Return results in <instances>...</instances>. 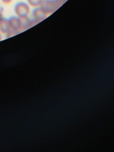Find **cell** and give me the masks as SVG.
Wrapping results in <instances>:
<instances>
[{"instance_id":"obj_1","label":"cell","mask_w":114,"mask_h":152,"mask_svg":"<svg viewBox=\"0 0 114 152\" xmlns=\"http://www.w3.org/2000/svg\"><path fill=\"white\" fill-rule=\"evenodd\" d=\"M14 11L16 16L21 19H25L30 15L31 7L27 2L19 1L15 5Z\"/></svg>"},{"instance_id":"obj_2","label":"cell","mask_w":114,"mask_h":152,"mask_svg":"<svg viewBox=\"0 0 114 152\" xmlns=\"http://www.w3.org/2000/svg\"><path fill=\"white\" fill-rule=\"evenodd\" d=\"M61 6L57 0H43L41 7L49 16L56 12Z\"/></svg>"},{"instance_id":"obj_3","label":"cell","mask_w":114,"mask_h":152,"mask_svg":"<svg viewBox=\"0 0 114 152\" xmlns=\"http://www.w3.org/2000/svg\"><path fill=\"white\" fill-rule=\"evenodd\" d=\"M8 21L11 32L14 35L22 32V22L21 19L16 16H13L8 18Z\"/></svg>"},{"instance_id":"obj_4","label":"cell","mask_w":114,"mask_h":152,"mask_svg":"<svg viewBox=\"0 0 114 152\" xmlns=\"http://www.w3.org/2000/svg\"><path fill=\"white\" fill-rule=\"evenodd\" d=\"M32 19L37 24L45 20L49 16L41 7L34 9L32 12Z\"/></svg>"},{"instance_id":"obj_5","label":"cell","mask_w":114,"mask_h":152,"mask_svg":"<svg viewBox=\"0 0 114 152\" xmlns=\"http://www.w3.org/2000/svg\"><path fill=\"white\" fill-rule=\"evenodd\" d=\"M10 31L8 19L4 18L0 22V33L1 34L7 36Z\"/></svg>"},{"instance_id":"obj_6","label":"cell","mask_w":114,"mask_h":152,"mask_svg":"<svg viewBox=\"0 0 114 152\" xmlns=\"http://www.w3.org/2000/svg\"><path fill=\"white\" fill-rule=\"evenodd\" d=\"M21 22H22V32L28 30L37 24L33 19H30L29 18L21 19Z\"/></svg>"},{"instance_id":"obj_7","label":"cell","mask_w":114,"mask_h":152,"mask_svg":"<svg viewBox=\"0 0 114 152\" xmlns=\"http://www.w3.org/2000/svg\"><path fill=\"white\" fill-rule=\"evenodd\" d=\"M43 0H27V3L29 7L33 9L40 7L42 3Z\"/></svg>"},{"instance_id":"obj_8","label":"cell","mask_w":114,"mask_h":152,"mask_svg":"<svg viewBox=\"0 0 114 152\" xmlns=\"http://www.w3.org/2000/svg\"><path fill=\"white\" fill-rule=\"evenodd\" d=\"M1 2L4 5H9L11 4L13 0H1Z\"/></svg>"},{"instance_id":"obj_9","label":"cell","mask_w":114,"mask_h":152,"mask_svg":"<svg viewBox=\"0 0 114 152\" xmlns=\"http://www.w3.org/2000/svg\"><path fill=\"white\" fill-rule=\"evenodd\" d=\"M57 1L62 6L68 0H57Z\"/></svg>"},{"instance_id":"obj_10","label":"cell","mask_w":114,"mask_h":152,"mask_svg":"<svg viewBox=\"0 0 114 152\" xmlns=\"http://www.w3.org/2000/svg\"><path fill=\"white\" fill-rule=\"evenodd\" d=\"M4 18L2 12L0 10V22H1L3 18Z\"/></svg>"},{"instance_id":"obj_11","label":"cell","mask_w":114,"mask_h":152,"mask_svg":"<svg viewBox=\"0 0 114 152\" xmlns=\"http://www.w3.org/2000/svg\"><path fill=\"white\" fill-rule=\"evenodd\" d=\"M2 40V35L0 33V41Z\"/></svg>"},{"instance_id":"obj_12","label":"cell","mask_w":114,"mask_h":152,"mask_svg":"<svg viewBox=\"0 0 114 152\" xmlns=\"http://www.w3.org/2000/svg\"><path fill=\"white\" fill-rule=\"evenodd\" d=\"M17 1H23V0H17Z\"/></svg>"}]
</instances>
